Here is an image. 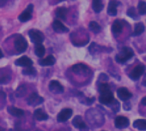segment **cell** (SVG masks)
I'll list each match as a JSON object with an SVG mask.
<instances>
[{"mask_svg":"<svg viewBox=\"0 0 146 131\" xmlns=\"http://www.w3.org/2000/svg\"><path fill=\"white\" fill-rule=\"evenodd\" d=\"M133 55H134V52H133L132 49H131L130 47H123L121 49L120 52L116 55L115 60L117 63H124L127 62L129 59H131L133 57Z\"/></svg>","mask_w":146,"mask_h":131,"instance_id":"1","label":"cell"},{"mask_svg":"<svg viewBox=\"0 0 146 131\" xmlns=\"http://www.w3.org/2000/svg\"><path fill=\"white\" fill-rule=\"evenodd\" d=\"M14 45H15V49L18 53H22L23 51H26V49L28 48V43L27 40L22 36V35H18L14 41Z\"/></svg>","mask_w":146,"mask_h":131,"instance_id":"2","label":"cell"},{"mask_svg":"<svg viewBox=\"0 0 146 131\" xmlns=\"http://www.w3.org/2000/svg\"><path fill=\"white\" fill-rule=\"evenodd\" d=\"M72 71L78 76H87L90 74V70L86 64L78 63L72 66Z\"/></svg>","mask_w":146,"mask_h":131,"instance_id":"3","label":"cell"},{"mask_svg":"<svg viewBox=\"0 0 146 131\" xmlns=\"http://www.w3.org/2000/svg\"><path fill=\"white\" fill-rule=\"evenodd\" d=\"M29 35L30 37V39L33 43H35V45L37 44H41L44 41V34L36 29H31L29 32Z\"/></svg>","mask_w":146,"mask_h":131,"instance_id":"4","label":"cell"},{"mask_svg":"<svg viewBox=\"0 0 146 131\" xmlns=\"http://www.w3.org/2000/svg\"><path fill=\"white\" fill-rule=\"evenodd\" d=\"M145 72V66L143 64H139L137 66H136L132 70L131 72L130 73L129 76L131 79L136 81L137 80L140 76H142L143 75V73Z\"/></svg>","mask_w":146,"mask_h":131,"instance_id":"5","label":"cell"},{"mask_svg":"<svg viewBox=\"0 0 146 131\" xmlns=\"http://www.w3.org/2000/svg\"><path fill=\"white\" fill-rule=\"evenodd\" d=\"M99 101L102 105H110V104H112L114 101V98H113V95L111 90L101 93V95L99 97Z\"/></svg>","mask_w":146,"mask_h":131,"instance_id":"6","label":"cell"},{"mask_svg":"<svg viewBox=\"0 0 146 131\" xmlns=\"http://www.w3.org/2000/svg\"><path fill=\"white\" fill-rule=\"evenodd\" d=\"M71 116H72V110L70 108H65L58 114L57 120L59 122H64L68 121V119H70Z\"/></svg>","mask_w":146,"mask_h":131,"instance_id":"7","label":"cell"},{"mask_svg":"<svg viewBox=\"0 0 146 131\" xmlns=\"http://www.w3.org/2000/svg\"><path fill=\"white\" fill-rule=\"evenodd\" d=\"M33 8L34 6L32 5H29L27 9L18 16V19L20 22H28L31 19L32 17V12H33Z\"/></svg>","mask_w":146,"mask_h":131,"instance_id":"8","label":"cell"},{"mask_svg":"<svg viewBox=\"0 0 146 131\" xmlns=\"http://www.w3.org/2000/svg\"><path fill=\"white\" fill-rule=\"evenodd\" d=\"M43 101H44V99L42 97L39 96L36 93H31L28 99V104L29 105H32V106L40 105L41 103H43Z\"/></svg>","mask_w":146,"mask_h":131,"instance_id":"9","label":"cell"},{"mask_svg":"<svg viewBox=\"0 0 146 131\" xmlns=\"http://www.w3.org/2000/svg\"><path fill=\"white\" fill-rule=\"evenodd\" d=\"M72 124L81 131H88V127L80 116H77L74 117V119L72 120Z\"/></svg>","mask_w":146,"mask_h":131,"instance_id":"10","label":"cell"},{"mask_svg":"<svg viewBox=\"0 0 146 131\" xmlns=\"http://www.w3.org/2000/svg\"><path fill=\"white\" fill-rule=\"evenodd\" d=\"M49 90L52 93L58 94L64 92V88L58 81H51V82L49 83Z\"/></svg>","mask_w":146,"mask_h":131,"instance_id":"11","label":"cell"},{"mask_svg":"<svg viewBox=\"0 0 146 131\" xmlns=\"http://www.w3.org/2000/svg\"><path fill=\"white\" fill-rule=\"evenodd\" d=\"M114 124H115V127L118 128H125L128 127V125H129V120L125 117L119 116V117H117L115 118Z\"/></svg>","mask_w":146,"mask_h":131,"instance_id":"12","label":"cell"},{"mask_svg":"<svg viewBox=\"0 0 146 131\" xmlns=\"http://www.w3.org/2000/svg\"><path fill=\"white\" fill-rule=\"evenodd\" d=\"M15 63L17 65H18V66H22V67H30L32 66V64H33V61L27 56H23L18 59L16 60Z\"/></svg>","mask_w":146,"mask_h":131,"instance_id":"13","label":"cell"},{"mask_svg":"<svg viewBox=\"0 0 146 131\" xmlns=\"http://www.w3.org/2000/svg\"><path fill=\"white\" fill-rule=\"evenodd\" d=\"M117 95H118L119 99H120L121 100H124V101L128 100L132 96V94L130 93V91L125 88H119L118 91H117Z\"/></svg>","mask_w":146,"mask_h":131,"instance_id":"14","label":"cell"},{"mask_svg":"<svg viewBox=\"0 0 146 131\" xmlns=\"http://www.w3.org/2000/svg\"><path fill=\"white\" fill-rule=\"evenodd\" d=\"M52 28L53 30L58 34H64L69 31V29L59 21H54L52 23Z\"/></svg>","mask_w":146,"mask_h":131,"instance_id":"15","label":"cell"},{"mask_svg":"<svg viewBox=\"0 0 146 131\" xmlns=\"http://www.w3.org/2000/svg\"><path fill=\"white\" fill-rule=\"evenodd\" d=\"M11 79V73L5 71L4 69H0V84H6Z\"/></svg>","mask_w":146,"mask_h":131,"instance_id":"16","label":"cell"},{"mask_svg":"<svg viewBox=\"0 0 146 131\" xmlns=\"http://www.w3.org/2000/svg\"><path fill=\"white\" fill-rule=\"evenodd\" d=\"M55 62H56L55 57L52 55H49L48 57L42 58L39 61L41 66H51V65H53L55 63Z\"/></svg>","mask_w":146,"mask_h":131,"instance_id":"17","label":"cell"},{"mask_svg":"<svg viewBox=\"0 0 146 131\" xmlns=\"http://www.w3.org/2000/svg\"><path fill=\"white\" fill-rule=\"evenodd\" d=\"M8 112L11 115H12L14 117H23L24 115V111L23 110L14 107V106H9L8 107Z\"/></svg>","mask_w":146,"mask_h":131,"instance_id":"18","label":"cell"},{"mask_svg":"<svg viewBox=\"0 0 146 131\" xmlns=\"http://www.w3.org/2000/svg\"><path fill=\"white\" fill-rule=\"evenodd\" d=\"M34 117L38 121H44V120H46L48 118L47 114L42 109H37V110H35V112H34Z\"/></svg>","mask_w":146,"mask_h":131,"instance_id":"19","label":"cell"},{"mask_svg":"<svg viewBox=\"0 0 146 131\" xmlns=\"http://www.w3.org/2000/svg\"><path fill=\"white\" fill-rule=\"evenodd\" d=\"M117 5H118V3L116 1H112L109 3L108 7V14L109 16H114L117 15Z\"/></svg>","mask_w":146,"mask_h":131,"instance_id":"20","label":"cell"},{"mask_svg":"<svg viewBox=\"0 0 146 131\" xmlns=\"http://www.w3.org/2000/svg\"><path fill=\"white\" fill-rule=\"evenodd\" d=\"M133 126L138 130H146V120L145 119H137L134 121Z\"/></svg>","mask_w":146,"mask_h":131,"instance_id":"21","label":"cell"},{"mask_svg":"<svg viewBox=\"0 0 146 131\" xmlns=\"http://www.w3.org/2000/svg\"><path fill=\"white\" fill-rule=\"evenodd\" d=\"M143 31H144V25L142 22L136 23L134 27V31L132 33V36H138L142 34Z\"/></svg>","mask_w":146,"mask_h":131,"instance_id":"22","label":"cell"},{"mask_svg":"<svg viewBox=\"0 0 146 131\" xmlns=\"http://www.w3.org/2000/svg\"><path fill=\"white\" fill-rule=\"evenodd\" d=\"M92 8L96 13L101 12L103 9V4L102 2V0H93Z\"/></svg>","mask_w":146,"mask_h":131,"instance_id":"23","label":"cell"},{"mask_svg":"<svg viewBox=\"0 0 146 131\" xmlns=\"http://www.w3.org/2000/svg\"><path fill=\"white\" fill-rule=\"evenodd\" d=\"M56 16L57 17H58L59 19L64 21L66 19V15H67V9L66 8H64V7H60V8H58L56 10Z\"/></svg>","mask_w":146,"mask_h":131,"instance_id":"24","label":"cell"},{"mask_svg":"<svg viewBox=\"0 0 146 131\" xmlns=\"http://www.w3.org/2000/svg\"><path fill=\"white\" fill-rule=\"evenodd\" d=\"M89 28H90V30L91 32H93L94 34H98V33H100L101 30H102L101 26H100L96 22H94V21H92V22H90Z\"/></svg>","mask_w":146,"mask_h":131,"instance_id":"25","label":"cell"},{"mask_svg":"<svg viewBox=\"0 0 146 131\" xmlns=\"http://www.w3.org/2000/svg\"><path fill=\"white\" fill-rule=\"evenodd\" d=\"M112 31L114 34H119L122 32V25L119 21H115L112 25Z\"/></svg>","mask_w":146,"mask_h":131,"instance_id":"26","label":"cell"},{"mask_svg":"<svg viewBox=\"0 0 146 131\" xmlns=\"http://www.w3.org/2000/svg\"><path fill=\"white\" fill-rule=\"evenodd\" d=\"M35 52L36 54V56H38L39 57H42L45 55V47L42 44H37L35 49Z\"/></svg>","mask_w":146,"mask_h":131,"instance_id":"27","label":"cell"},{"mask_svg":"<svg viewBox=\"0 0 146 131\" xmlns=\"http://www.w3.org/2000/svg\"><path fill=\"white\" fill-rule=\"evenodd\" d=\"M137 11L139 15H146V3L144 1H140L137 5Z\"/></svg>","mask_w":146,"mask_h":131,"instance_id":"28","label":"cell"},{"mask_svg":"<svg viewBox=\"0 0 146 131\" xmlns=\"http://www.w3.org/2000/svg\"><path fill=\"white\" fill-rule=\"evenodd\" d=\"M26 91H27V88L24 85H21L18 87V88L17 89L16 91V95L17 97H23L26 93Z\"/></svg>","mask_w":146,"mask_h":131,"instance_id":"29","label":"cell"},{"mask_svg":"<svg viewBox=\"0 0 146 131\" xmlns=\"http://www.w3.org/2000/svg\"><path fill=\"white\" fill-rule=\"evenodd\" d=\"M23 74L26 75V76H35L36 75V70H35V68L30 66V67H27L25 70H23Z\"/></svg>","mask_w":146,"mask_h":131,"instance_id":"30","label":"cell"},{"mask_svg":"<svg viewBox=\"0 0 146 131\" xmlns=\"http://www.w3.org/2000/svg\"><path fill=\"white\" fill-rule=\"evenodd\" d=\"M98 90L100 92V93H105V92H108L110 90L109 88V86L107 84V83H104V82H102L98 85Z\"/></svg>","mask_w":146,"mask_h":131,"instance_id":"31","label":"cell"},{"mask_svg":"<svg viewBox=\"0 0 146 131\" xmlns=\"http://www.w3.org/2000/svg\"><path fill=\"white\" fill-rule=\"evenodd\" d=\"M127 16H130V17H132V18H136L137 12H136L135 8H133V7L129 8V9H128V11H127Z\"/></svg>","mask_w":146,"mask_h":131,"instance_id":"32","label":"cell"},{"mask_svg":"<svg viewBox=\"0 0 146 131\" xmlns=\"http://www.w3.org/2000/svg\"><path fill=\"white\" fill-rule=\"evenodd\" d=\"M100 80H102V81H108V77L107 75L102 74V75L100 76Z\"/></svg>","mask_w":146,"mask_h":131,"instance_id":"33","label":"cell"},{"mask_svg":"<svg viewBox=\"0 0 146 131\" xmlns=\"http://www.w3.org/2000/svg\"><path fill=\"white\" fill-rule=\"evenodd\" d=\"M141 103H142L143 105H146V97H144V98H143V99H142Z\"/></svg>","mask_w":146,"mask_h":131,"instance_id":"34","label":"cell"},{"mask_svg":"<svg viewBox=\"0 0 146 131\" xmlns=\"http://www.w3.org/2000/svg\"><path fill=\"white\" fill-rule=\"evenodd\" d=\"M142 84L143 85V86H146V77L143 79V82H142Z\"/></svg>","mask_w":146,"mask_h":131,"instance_id":"35","label":"cell"},{"mask_svg":"<svg viewBox=\"0 0 146 131\" xmlns=\"http://www.w3.org/2000/svg\"><path fill=\"white\" fill-rule=\"evenodd\" d=\"M2 57H3V52H2L1 49H0V59H1Z\"/></svg>","mask_w":146,"mask_h":131,"instance_id":"36","label":"cell"},{"mask_svg":"<svg viewBox=\"0 0 146 131\" xmlns=\"http://www.w3.org/2000/svg\"><path fill=\"white\" fill-rule=\"evenodd\" d=\"M0 131H5V130H4V128H0Z\"/></svg>","mask_w":146,"mask_h":131,"instance_id":"37","label":"cell"},{"mask_svg":"<svg viewBox=\"0 0 146 131\" xmlns=\"http://www.w3.org/2000/svg\"><path fill=\"white\" fill-rule=\"evenodd\" d=\"M35 131H42V130H40V129H37V130H35Z\"/></svg>","mask_w":146,"mask_h":131,"instance_id":"38","label":"cell"},{"mask_svg":"<svg viewBox=\"0 0 146 131\" xmlns=\"http://www.w3.org/2000/svg\"><path fill=\"white\" fill-rule=\"evenodd\" d=\"M59 1H64V0H59Z\"/></svg>","mask_w":146,"mask_h":131,"instance_id":"39","label":"cell"},{"mask_svg":"<svg viewBox=\"0 0 146 131\" xmlns=\"http://www.w3.org/2000/svg\"><path fill=\"white\" fill-rule=\"evenodd\" d=\"M58 131H59V130H58Z\"/></svg>","mask_w":146,"mask_h":131,"instance_id":"40","label":"cell"}]
</instances>
